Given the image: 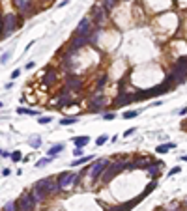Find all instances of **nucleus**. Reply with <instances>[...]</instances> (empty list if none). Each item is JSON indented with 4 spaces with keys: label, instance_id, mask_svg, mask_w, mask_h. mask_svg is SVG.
Wrapping results in <instances>:
<instances>
[{
    "label": "nucleus",
    "instance_id": "nucleus-17",
    "mask_svg": "<svg viewBox=\"0 0 187 211\" xmlns=\"http://www.w3.org/2000/svg\"><path fill=\"white\" fill-rule=\"evenodd\" d=\"M140 200H144V198L139 196V198H135V200H131V202H127V204H122V206H118V208H112L111 211H131Z\"/></svg>",
    "mask_w": 187,
    "mask_h": 211
},
{
    "label": "nucleus",
    "instance_id": "nucleus-1",
    "mask_svg": "<svg viewBox=\"0 0 187 211\" xmlns=\"http://www.w3.org/2000/svg\"><path fill=\"white\" fill-rule=\"evenodd\" d=\"M124 170H133V166H131L129 161H125V159H116V161L109 163L107 168H105L103 174H101V183H111L112 178H116V176H118L120 172H124Z\"/></svg>",
    "mask_w": 187,
    "mask_h": 211
},
{
    "label": "nucleus",
    "instance_id": "nucleus-4",
    "mask_svg": "<svg viewBox=\"0 0 187 211\" xmlns=\"http://www.w3.org/2000/svg\"><path fill=\"white\" fill-rule=\"evenodd\" d=\"M79 180H81V174H77V172H67V170H66V172H62V174L56 178L60 191H66V189H69V187L77 185V183H79Z\"/></svg>",
    "mask_w": 187,
    "mask_h": 211
},
{
    "label": "nucleus",
    "instance_id": "nucleus-47",
    "mask_svg": "<svg viewBox=\"0 0 187 211\" xmlns=\"http://www.w3.org/2000/svg\"><path fill=\"white\" fill-rule=\"evenodd\" d=\"M182 161H187V155H184V157H182Z\"/></svg>",
    "mask_w": 187,
    "mask_h": 211
},
{
    "label": "nucleus",
    "instance_id": "nucleus-28",
    "mask_svg": "<svg viewBox=\"0 0 187 211\" xmlns=\"http://www.w3.org/2000/svg\"><path fill=\"white\" fill-rule=\"evenodd\" d=\"M4 211H19L17 209V202H7L4 206Z\"/></svg>",
    "mask_w": 187,
    "mask_h": 211
},
{
    "label": "nucleus",
    "instance_id": "nucleus-46",
    "mask_svg": "<svg viewBox=\"0 0 187 211\" xmlns=\"http://www.w3.org/2000/svg\"><path fill=\"white\" fill-rule=\"evenodd\" d=\"M0 36H2V15H0Z\"/></svg>",
    "mask_w": 187,
    "mask_h": 211
},
{
    "label": "nucleus",
    "instance_id": "nucleus-45",
    "mask_svg": "<svg viewBox=\"0 0 187 211\" xmlns=\"http://www.w3.org/2000/svg\"><path fill=\"white\" fill-rule=\"evenodd\" d=\"M67 2H69V0H62V2H60V4H58V7H64V6H66V4H67Z\"/></svg>",
    "mask_w": 187,
    "mask_h": 211
},
{
    "label": "nucleus",
    "instance_id": "nucleus-41",
    "mask_svg": "<svg viewBox=\"0 0 187 211\" xmlns=\"http://www.w3.org/2000/svg\"><path fill=\"white\" fill-rule=\"evenodd\" d=\"M73 153H75V157H82V148H75Z\"/></svg>",
    "mask_w": 187,
    "mask_h": 211
},
{
    "label": "nucleus",
    "instance_id": "nucleus-50",
    "mask_svg": "<svg viewBox=\"0 0 187 211\" xmlns=\"http://www.w3.org/2000/svg\"><path fill=\"white\" fill-rule=\"evenodd\" d=\"M185 206H187V204H185Z\"/></svg>",
    "mask_w": 187,
    "mask_h": 211
},
{
    "label": "nucleus",
    "instance_id": "nucleus-37",
    "mask_svg": "<svg viewBox=\"0 0 187 211\" xmlns=\"http://www.w3.org/2000/svg\"><path fill=\"white\" fill-rule=\"evenodd\" d=\"M9 157H11V161H15V163H17V161H21V157H22V155H21V151H13Z\"/></svg>",
    "mask_w": 187,
    "mask_h": 211
},
{
    "label": "nucleus",
    "instance_id": "nucleus-21",
    "mask_svg": "<svg viewBox=\"0 0 187 211\" xmlns=\"http://www.w3.org/2000/svg\"><path fill=\"white\" fill-rule=\"evenodd\" d=\"M15 6L22 11V13H28L32 9V0H15Z\"/></svg>",
    "mask_w": 187,
    "mask_h": 211
},
{
    "label": "nucleus",
    "instance_id": "nucleus-43",
    "mask_svg": "<svg viewBox=\"0 0 187 211\" xmlns=\"http://www.w3.org/2000/svg\"><path fill=\"white\" fill-rule=\"evenodd\" d=\"M19 75H21V69H15V71H13V73H11V79H17V77H19Z\"/></svg>",
    "mask_w": 187,
    "mask_h": 211
},
{
    "label": "nucleus",
    "instance_id": "nucleus-5",
    "mask_svg": "<svg viewBox=\"0 0 187 211\" xmlns=\"http://www.w3.org/2000/svg\"><path fill=\"white\" fill-rule=\"evenodd\" d=\"M17 24H19L17 15H13V13L4 15V17H2V36H0V37H7V36H11V34L15 32Z\"/></svg>",
    "mask_w": 187,
    "mask_h": 211
},
{
    "label": "nucleus",
    "instance_id": "nucleus-31",
    "mask_svg": "<svg viewBox=\"0 0 187 211\" xmlns=\"http://www.w3.org/2000/svg\"><path fill=\"white\" fill-rule=\"evenodd\" d=\"M73 123H77V118H64L60 122V125H73Z\"/></svg>",
    "mask_w": 187,
    "mask_h": 211
},
{
    "label": "nucleus",
    "instance_id": "nucleus-14",
    "mask_svg": "<svg viewBox=\"0 0 187 211\" xmlns=\"http://www.w3.org/2000/svg\"><path fill=\"white\" fill-rule=\"evenodd\" d=\"M131 101H133V95H129L125 92H120L118 97L114 99V107H124V105H129Z\"/></svg>",
    "mask_w": 187,
    "mask_h": 211
},
{
    "label": "nucleus",
    "instance_id": "nucleus-16",
    "mask_svg": "<svg viewBox=\"0 0 187 211\" xmlns=\"http://www.w3.org/2000/svg\"><path fill=\"white\" fill-rule=\"evenodd\" d=\"M161 166H163V163H161V161H157V163H155V161H150V163H148V166H146V172H148L152 178H157V176H159Z\"/></svg>",
    "mask_w": 187,
    "mask_h": 211
},
{
    "label": "nucleus",
    "instance_id": "nucleus-11",
    "mask_svg": "<svg viewBox=\"0 0 187 211\" xmlns=\"http://www.w3.org/2000/svg\"><path fill=\"white\" fill-rule=\"evenodd\" d=\"M73 103H75V101H71V97H69V90H60V94H58V101H56L58 108L69 107V105H73Z\"/></svg>",
    "mask_w": 187,
    "mask_h": 211
},
{
    "label": "nucleus",
    "instance_id": "nucleus-13",
    "mask_svg": "<svg viewBox=\"0 0 187 211\" xmlns=\"http://www.w3.org/2000/svg\"><path fill=\"white\" fill-rule=\"evenodd\" d=\"M105 7H101V6H94L92 7V13H94V21H96V24H103L105 22Z\"/></svg>",
    "mask_w": 187,
    "mask_h": 211
},
{
    "label": "nucleus",
    "instance_id": "nucleus-22",
    "mask_svg": "<svg viewBox=\"0 0 187 211\" xmlns=\"http://www.w3.org/2000/svg\"><path fill=\"white\" fill-rule=\"evenodd\" d=\"M62 150H64V144H54V146H51V150L47 151V157H52V159H54Z\"/></svg>",
    "mask_w": 187,
    "mask_h": 211
},
{
    "label": "nucleus",
    "instance_id": "nucleus-23",
    "mask_svg": "<svg viewBox=\"0 0 187 211\" xmlns=\"http://www.w3.org/2000/svg\"><path fill=\"white\" fill-rule=\"evenodd\" d=\"M172 148H176V144L174 142H167V144H161V146H157V153H167L169 150H172Z\"/></svg>",
    "mask_w": 187,
    "mask_h": 211
},
{
    "label": "nucleus",
    "instance_id": "nucleus-25",
    "mask_svg": "<svg viewBox=\"0 0 187 211\" xmlns=\"http://www.w3.org/2000/svg\"><path fill=\"white\" fill-rule=\"evenodd\" d=\"M92 159H94V157H90V155H88V157H79V159H75V161L71 163V166H79V165H84V163H90Z\"/></svg>",
    "mask_w": 187,
    "mask_h": 211
},
{
    "label": "nucleus",
    "instance_id": "nucleus-40",
    "mask_svg": "<svg viewBox=\"0 0 187 211\" xmlns=\"http://www.w3.org/2000/svg\"><path fill=\"white\" fill-rule=\"evenodd\" d=\"M103 118H105V120H114V118H116V114H114V112H107Z\"/></svg>",
    "mask_w": 187,
    "mask_h": 211
},
{
    "label": "nucleus",
    "instance_id": "nucleus-18",
    "mask_svg": "<svg viewBox=\"0 0 187 211\" xmlns=\"http://www.w3.org/2000/svg\"><path fill=\"white\" fill-rule=\"evenodd\" d=\"M30 194H32V198L36 200V204H37V202H43V200L47 198V193H45L43 189H39L37 185L32 187V193H30Z\"/></svg>",
    "mask_w": 187,
    "mask_h": 211
},
{
    "label": "nucleus",
    "instance_id": "nucleus-30",
    "mask_svg": "<svg viewBox=\"0 0 187 211\" xmlns=\"http://www.w3.org/2000/svg\"><path fill=\"white\" fill-rule=\"evenodd\" d=\"M137 114H139L137 110H125V112H124V118H125V120H131V118H137Z\"/></svg>",
    "mask_w": 187,
    "mask_h": 211
},
{
    "label": "nucleus",
    "instance_id": "nucleus-12",
    "mask_svg": "<svg viewBox=\"0 0 187 211\" xmlns=\"http://www.w3.org/2000/svg\"><path fill=\"white\" fill-rule=\"evenodd\" d=\"M75 34H79V36H86V37H88V36L92 34V30H90V19H82V21L79 22Z\"/></svg>",
    "mask_w": 187,
    "mask_h": 211
},
{
    "label": "nucleus",
    "instance_id": "nucleus-36",
    "mask_svg": "<svg viewBox=\"0 0 187 211\" xmlns=\"http://www.w3.org/2000/svg\"><path fill=\"white\" fill-rule=\"evenodd\" d=\"M49 122H52L49 116H43V118H37V123H41V125H47Z\"/></svg>",
    "mask_w": 187,
    "mask_h": 211
},
{
    "label": "nucleus",
    "instance_id": "nucleus-7",
    "mask_svg": "<svg viewBox=\"0 0 187 211\" xmlns=\"http://www.w3.org/2000/svg\"><path fill=\"white\" fill-rule=\"evenodd\" d=\"M107 165H109V159H97L88 170H90V180L92 181H97L99 178H101V174H103V170L107 168Z\"/></svg>",
    "mask_w": 187,
    "mask_h": 211
},
{
    "label": "nucleus",
    "instance_id": "nucleus-9",
    "mask_svg": "<svg viewBox=\"0 0 187 211\" xmlns=\"http://www.w3.org/2000/svg\"><path fill=\"white\" fill-rule=\"evenodd\" d=\"M88 43V37L86 36H79V34H73V37H71V41H69V49H67V54H73V52H77L81 47H84Z\"/></svg>",
    "mask_w": 187,
    "mask_h": 211
},
{
    "label": "nucleus",
    "instance_id": "nucleus-6",
    "mask_svg": "<svg viewBox=\"0 0 187 211\" xmlns=\"http://www.w3.org/2000/svg\"><path fill=\"white\" fill-rule=\"evenodd\" d=\"M36 185H37L39 189H43V191L47 193V196H49V194H56V193L60 191L56 178H43V180H39Z\"/></svg>",
    "mask_w": 187,
    "mask_h": 211
},
{
    "label": "nucleus",
    "instance_id": "nucleus-29",
    "mask_svg": "<svg viewBox=\"0 0 187 211\" xmlns=\"http://www.w3.org/2000/svg\"><path fill=\"white\" fill-rule=\"evenodd\" d=\"M17 112H19V114H30V116H36V114H37L36 110H28V108H22V107H19Z\"/></svg>",
    "mask_w": 187,
    "mask_h": 211
},
{
    "label": "nucleus",
    "instance_id": "nucleus-35",
    "mask_svg": "<svg viewBox=\"0 0 187 211\" xmlns=\"http://www.w3.org/2000/svg\"><path fill=\"white\" fill-rule=\"evenodd\" d=\"M30 146L32 148H39L41 146V138H30Z\"/></svg>",
    "mask_w": 187,
    "mask_h": 211
},
{
    "label": "nucleus",
    "instance_id": "nucleus-48",
    "mask_svg": "<svg viewBox=\"0 0 187 211\" xmlns=\"http://www.w3.org/2000/svg\"><path fill=\"white\" fill-rule=\"evenodd\" d=\"M41 2H49V0H41Z\"/></svg>",
    "mask_w": 187,
    "mask_h": 211
},
{
    "label": "nucleus",
    "instance_id": "nucleus-42",
    "mask_svg": "<svg viewBox=\"0 0 187 211\" xmlns=\"http://www.w3.org/2000/svg\"><path fill=\"white\" fill-rule=\"evenodd\" d=\"M133 133H137V129H135V127H133V129H127V131L124 133V137H131Z\"/></svg>",
    "mask_w": 187,
    "mask_h": 211
},
{
    "label": "nucleus",
    "instance_id": "nucleus-34",
    "mask_svg": "<svg viewBox=\"0 0 187 211\" xmlns=\"http://www.w3.org/2000/svg\"><path fill=\"white\" fill-rule=\"evenodd\" d=\"M105 84H107V75H103V77H101V79H99V82H97V90H99V92H101V90H103V86H105Z\"/></svg>",
    "mask_w": 187,
    "mask_h": 211
},
{
    "label": "nucleus",
    "instance_id": "nucleus-38",
    "mask_svg": "<svg viewBox=\"0 0 187 211\" xmlns=\"http://www.w3.org/2000/svg\"><path fill=\"white\" fill-rule=\"evenodd\" d=\"M180 170H182V168H180V166H174V168H172V170H169V176H170V178H172V176H176V174H180Z\"/></svg>",
    "mask_w": 187,
    "mask_h": 211
},
{
    "label": "nucleus",
    "instance_id": "nucleus-2",
    "mask_svg": "<svg viewBox=\"0 0 187 211\" xmlns=\"http://www.w3.org/2000/svg\"><path fill=\"white\" fill-rule=\"evenodd\" d=\"M172 86H174V82H172V79H170V75H169V77L165 79V82H163V84L154 86V88L144 90V92H137V94L133 95V101H135V99L144 101V99H150V97H155V95H163V94L170 92V88H172Z\"/></svg>",
    "mask_w": 187,
    "mask_h": 211
},
{
    "label": "nucleus",
    "instance_id": "nucleus-3",
    "mask_svg": "<svg viewBox=\"0 0 187 211\" xmlns=\"http://www.w3.org/2000/svg\"><path fill=\"white\" fill-rule=\"evenodd\" d=\"M170 79L174 84H184L187 82V56H182L174 62L172 69H170Z\"/></svg>",
    "mask_w": 187,
    "mask_h": 211
},
{
    "label": "nucleus",
    "instance_id": "nucleus-26",
    "mask_svg": "<svg viewBox=\"0 0 187 211\" xmlns=\"http://www.w3.org/2000/svg\"><path fill=\"white\" fill-rule=\"evenodd\" d=\"M155 187H157V181H152V183H148V187L144 189V193H142L140 196H142V198H146V196H148V194H150V193H152Z\"/></svg>",
    "mask_w": 187,
    "mask_h": 211
},
{
    "label": "nucleus",
    "instance_id": "nucleus-32",
    "mask_svg": "<svg viewBox=\"0 0 187 211\" xmlns=\"http://www.w3.org/2000/svg\"><path fill=\"white\" fill-rule=\"evenodd\" d=\"M107 140H109V135H101V137H99V138L96 140V146H103V144H105Z\"/></svg>",
    "mask_w": 187,
    "mask_h": 211
},
{
    "label": "nucleus",
    "instance_id": "nucleus-20",
    "mask_svg": "<svg viewBox=\"0 0 187 211\" xmlns=\"http://www.w3.org/2000/svg\"><path fill=\"white\" fill-rule=\"evenodd\" d=\"M148 163H150V159H148V157H137V159L131 163V166H133V170H135V168H142V170H146Z\"/></svg>",
    "mask_w": 187,
    "mask_h": 211
},
{
    "label": "nucleus",
    "instance_id": "nucleus-27",
    "mask_svg": "<svg viewBox=\"0 0 187 211\" xmlns=\"http://www.w3.org/2000/svg\"><path fill=\"white\" fill-rule=\"evenodd\" d=\"M101 2H103V7H105L107 11H111V9L118 4V0H101Z\"/></svg>",
    "mask_w": 187,
    "mask_h": 211
},
{
    "label": "nucleus",
    "instance_id": "nucleus-33",
    "mask_svg": "<svg viewBox=\"0 0 187 211\" xmlns=\"http://www.w3.org/2000/svg\"><path fill=\"white\" fill-rule=\"evenodd\" d=\"M52 161V157H45V159H39L37 163H36V166H45V165H49Z\"/></svg>",
    "mask_w": 187,
    "mask_h": 211
},
{
    "label": "nucleus",
    "instance_id": "nucleus-39",
    "mask_svg": "<svg viewBox=\"0 0 187 211\" xmlns=\"http://www.w3.org/2000/svg\"><path fill=\"white\" fill-rule=\"evenodd\" d=\"M7 60H9V52H4V54L0 56V64H6Z\"/></svg>",
    "mask_w": 187,
    "mask_h": 211
},
{
    "label": "nucleus",
    "instance_id": "nucleus-44",
    "mask_svg": "<svg viewBox=\"0 0 187 211\" xmlns=\"http://www.w3.org/2000/svg\"><path fill=\"white\" fill-rule=\"evenodd\" d=\"M26 67H28V69H34V67H36V62H28Z\"/></svg>",
    "mask_w": 187,
    "mask_h": 211
},
{
    "label": "nucleus",
    "instance_id": "nucleus-15",
    "mask_svg": "<svg viewBox=\"0 0 187 211\" xmlns=\"http://www.w3.org/2000/svg\"><path fill=\"white\" fill-rule=\"evenodd\" d=\"M105 103H107V99H105L103 95H94V97L90 99V108H92V110H101V108L105 107Z\"/></svg>",
    "mask_w": 187,
    "mask_h": 211
},
{
    "label": "nucleus",
    "instance_id": "nucleus-10",
    "mask_svg": "<svg viewBox=\"0 0 187 211\" xmlns=\"http://www.w3.org/2000/svg\"><path fill=\"white\" fill-rule=\"evenodd\" d=\"M66 86H67L69 92H79V90L82 88V80H81V77H77V75H67V77H66Z\"/></svg>",
    "mask_w": 187,
    "mask_h": 211
},
{
    "label": "nucleus",
    "instance_id": "nucleus-19",
    "mask_svg": "<svg viewBox=\"0 0 187 211\" xmlns=\"http://www.w3.org/2000/svg\"><path fill=\"white\" fill-rule=\"evenodd\" d=\"M56 82V71L54 69H47L45 75H43V84L45 86H52Z\"/></svg>",
    "mask_w": 187,
    "mask_h": 211
},
{
    "label": "nucleus",
    "instance_id": "nucleus-8",
    "mask_svg": "<svg viewBox=\"0 0 187 211\" xmlns=\"http://www.w3.org/2000/svg\"><path fill=\"white\" fill-rule=\"evenodd\" d=\"M36 208V200L32 198V194H22L19 200H17V209L19 211H34Z\"/></svg>",
    "mask_w": 187,
    "mask_h": 211
},
{
    "label": "nucleus",
    "instance_id": "nucleus-24",
    "mask_svg": "<svg viewBox=\"0 0 187 211\" xmlns=\"http://www.w3.org/2000/svg\"><path fill=\"white\" fill-rule=\"evenodd\" d=\"M88 142H90V137H79V138H75V146L77 148H84Z\"/></svg>",
    "mask_w": 187,
    "mask_h": 211
},
{
    "label": "nucleus",
    "instance_id": "nucleus-49",
    "mask_svg": "<svg viewBox=\"0 0 187 211\" xmlns=\"http://www.w3.org/2000/svg\"><path fill=\"white\" fill-rule=\"evenodd\" d=\"M0 155H2V150H0Z\"/></svg>",
    "mask_w": 187,
    "mask_h": 211
}]
</instances>
